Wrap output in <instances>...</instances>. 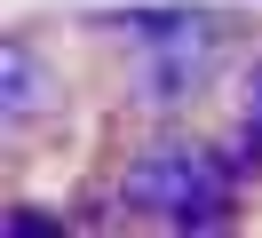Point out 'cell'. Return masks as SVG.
Instances as JSON below:
<instances>
[{"label":"cell","instance_id":"obj_1","mask_svg":"<svg viewBox=\"0 0 262 238\" xmlns=\"http://www.w3.org/2000/svg\"><path fill=\"white\" fill-rule=\"evenodd\" d=\"M127 206H143V214H159V222H223V190H230V175H223V159L214 151H199V143H151V151H135L127 159Z\"/></svg>","mask_w":262,"mask_h":238},{"label":"cell","instance_id":"obj_2","mask_svg":"<svg viewBox=\"0 0 262 238\" xmlns=\"http://www.w3.org/2000/svg\"><path fill=\"white\" fill-rule=\"evenodd\" d=\"M0 111H8V127L56 119V72H48L24 40H8V56H0Z\"/></svg>","mask_w":262,"mask_h":238},{"label":"cell","instance_id":"obj_3","mask_svg":"<svg viewBox=\"0 0 262 238\" xmlns=\"http://www.w3.org/2000/svg\"><path fill=\"white\" fill-rule=\"evenodd\" d=\"M246 119H254V135H262V63H254V88H246Z\"/></svg>","mask_w":262,"mask_h":238}]
</instances>
